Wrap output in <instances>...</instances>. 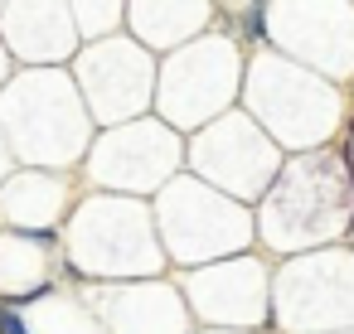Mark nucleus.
Segmentation results:
<instances>
[{"label": "nucleus", "mask_w": 354, "mask_h": 334, "mask_svg": "<svg viewBox=\"0 0 354 334\" xmlns=\"http://www.w3.org/2000/svg\"><path fill=\"white\" fill-rule=\"evenodd\" d=\"M0 334H30V324L20 320V310H10L6 300H0Z\"/></svg>", "instance_id": "nucleus-1"}]
</instances>
